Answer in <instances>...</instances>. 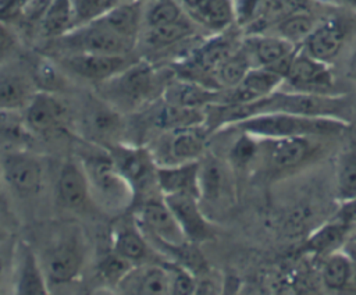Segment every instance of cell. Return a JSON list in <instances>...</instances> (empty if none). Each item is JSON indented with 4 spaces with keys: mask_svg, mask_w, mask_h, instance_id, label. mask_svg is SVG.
<instances>
[{
    "mask_svg": "<svg viewBox=\"0 0 356 295\" xmlns=\"http://www.w3.org/2000/svg\"><path fill=\"white\" fill-rule=\"evenodd\" d=\"M284 83L289 85V90L331 93L335 81L330 64L309 56L299 46L286 71Z\"/></svg>",
    "mask_w": 356,
    "mask_h": 295,
    "instance_id": "obj_12",
    "label": "cell"
},
{
    "mask_svg": "<svg viewBox=\"0 0 356 295\" xmlns=\"http://www.w3.org/2000/svg\"><path fill=\"white\" fill-rule=\"evenodd\" d=\"M39 32L47 39H57L75 28L71 0H51L38 24Z\"/></svg>",
    "mask_w": 356,
    "mask_h": 295,
    "instance_id": "obj_30",
    "label": "cell"
},
{
    "mask_svg": "<svg viewBox=\"0 0 356 295\" xmlns=\"http://www.w3.org/2000/svg\"><path fill=\"white\" fill-rule=\"evenodd\" d=\"M164 260L134 264L115 285V291L129 295H170V273Z\"/></svg>",
    "mask_w": 356,
    "mask_h": 295,
    "instance_id": "obj_17",
    "label": "cell"
},
{
    "mask_svg": "<svg viewBox=\"0 0 356 295\" xmlns=\"http://www.w3.org/2000/svg\"><path fill=\"white\" fill-rule=\"evenodd\" d=\"M79 161L86 174L93 202L113 213L124 212L134 205V189L118 171L106 148L86 152Z\"/></svg>",
    "mask_w": 356,
    "mask_h": 295,
    "instance_id": "obj_3",
    "label": "cell"
},
{
    "mask_svg": "<svg viewBox=\"0 0 356 295\" xmlns=\"http://www.w3.org/2000/svg\"><path fill=\"white\" fill-rule=\"evenodd\" d=\"M22 117L32 135H51L65 128L70 107L56 92L36 90L22 110Z\"/></svg>",
    "mask_w": 356,
    "mask_h": 295,
    "instance_id": "obj_10",
    "label": "cell"
},
{
    "mask_svg": "<svg viewBox=\"0 0 356 295\" xmlns=\"http://www.w3.org/2000/svg\"><path fill=\"white\" fill-rule=\"evenodd\" d=\"M36 90L31 75L18 70L0 71V109L22 111Z\"/></svg>",
    "mask_w": 356,
    "mask_h": 295,
    "instance_id": "obj_26",
    "label": "cell"
},
{
    "mask_svg": "<svg viewBox=\"0 0 356 295\" xmlns=\"http://www.w3.org/2000/svg\"><path fill=\"white\" fill-rule=\"evenodd\" d=\"M195 22L196 21L193 18L184 15L178 21L154 28H147L145 33V42L147 46L154 49H163L184 42L195 35Z\"/></svg>",
    "mask_w": 356,
    "mask_h": 295,
    "instance_id": "obj_31",
    "label": "cell"
},
{
    "mask_svg": "<svg viewBox=\"0 0 356 295\" xmlns=\"http://www.w3.org/2000/svg\"><path fill=\"white\" fill-rule=\"evenodd\" d=\"M0 168L4 185L15 195L31 198L38 195L44 182V166L42 160L26 149L3 150Z\"/></svg>",
    "mask_w": 356,
    "mask_h": 295,
    "instance_id": "obj_8",
    "label": "cell"
},
{
    "mask_svg": "<svg viewBox=\"0 0 356 295\" xmlns=\"http://www.w3.org/2000/svg\"><path fill=\"white\" fill-rule=\"evenodd\" d=\"M32 134L25 125L22 111L0 109V149H26Z\"/></svg>",
    "mask_w": 356,
    "mask_h": 295,
    "instance_id": "obj_34",
    "label": "cell"
},
{
    "mask_svg": "<svg viewBox=\"0 0 356 295\" xmlns=\"http://www.w3.org/2000/svg\"><path fill=\"white\" fill-rule=\"evenodd\" d=\"M110 248L132 264L163 260L157 259V252L140 230L135 216L121 220L114 225L111 230Z\"/></svg>",
    "mask_w": 356,
    "mask_h": 295,
    "instance_id": "obj_18",
    "label": "cell"
},
{
    "mask_svg": "<svg viewBox=\"0 0 356 295\" xmlns=\"http://www.w3.org/2000/svg\"><path fill=\"white\" fill-rule=\"evenodd\" d=\"M31 77L38 90L56 92L64 83L63 78L51 65V63H47L44 60H39L35 63L33 72Z\"/></svg>",
    "mask_w": 356,
    "mask_h": 295,
    "instance_id": "obj_42",
    "label": "cell"
},
{
    "mask_svg": "<svg viewBox=\"0 0 356 295\" xmlns=\"http://www.w3.org/2000/svg\"><path fill=\"white\" fill-rule=\"evenodd\" d=\"M85 132L97 143L107 148L120 142L124 128L121 111L100 96H93L85 106L82 117Z\"/></svg>",
    "mask_w": 356,
    "mask_h": 295,
    "instance_id": "obj_13",
    "label": "cell"
},
{
    "mask_svg": "<svg viewBox=\"0 0 356 295\" xmlns=\"http://www.w3.org/2000/svg\"><path fill=\"white\" fill-rule=\"evenodd\" d=\"M321 281L331 291L343 289L352 281V263L342 248L323 257Z\"/></svg>",
    "mask_w": 356,
    "mask_h": 295,
    "instance_id": "obj_35",
    "label": "cell"
},
{
    "mask_svg": "<svg viewBox=\"0 0 356 295\" xmlns=\"http://www.w3.org/2000/svg\"><path fill=\"white\" fill-rule=\"evenodd\" d=\"M63 54L67 53H100L129 54L135 43L121 38L110 29L100 18L78 25L65 35L53 39Z\"/></svg>",
    "mask_w": 356,
    "mask_h": 295,
    "instance_id": "obj_5",
    "label": "cell"
},
{
    "mask_svg": "<svg viewBox=\"0 0 356 295\" xmlns=\"http://www.w3.org/2000/svg\"><path fill=\"white\" fill-rule=\"evenodd\" d=\"M199 160L175 164H159L157 186L160 193L191 195L199 199Z\"/></svg>",
    "mask_w": 356,
    "mask_h": 295,
    "instance_id": "obj_21",
    "label": "cell"
},
{
    "mask_svg": "<svg viewBox=\"0 0 356 295\" xmlns=\"http://www.w3.org/2000/svg\"><path fill=\"white\" fill-rule=\"evenodd\" d=\"M163 198L189 242L202 244L214 238V227L197 198L191 195H163Z\"/></svg>",
    "mask_w": 356,
    "mask_h": 295,
    "instance_id": "obj_15",
    "label": "cell"
},
{
    "mask_svg": "<svg viewBox=\"0 0 356 295\" xmlns=\"http://www.w3.org/2000/svg\"><path fill=\"white\" fill-rule=\"evenodd\" d=\"M153 122L165 131L203 127L204 109H189L165 103L156 111Z\"/></svg>",
    "mask_w": 356,
    "mask_h": 295,
    "instance_id": "obj_33",
    "label": "cell"
},
{
    "mask_svg": "<svg viewBox=\"0 0 356 295\" xmlns=\"http://www.w3.org/2000/svg\"><path fill=\"white\" fill-rule=\"evenodd\" d=\"M314 136L259 138L257 161L267 174L280 175L307 163L318 153Z\"/></svg>",
    "mask_w": 356,
    "mask_h": 295,
    "instance_id": "obj_6",
    "label": "cell"
},
{
    "mask_svg": "<svg viewBox=\"0 0 356 295\" xmlns=\"http://www.w3.org/2000/svg\"><path fill=\"white\" fill-rule=\"evenodd\" d=\"M171 77H164L153 64L145 60L131 63L113 78L99 83V96L120 109H139L163 90Z\"/></svg>",
    "mask_w": 356,
    "mask_h": 295,
    "instance_id": "obj_1",
    "label": "cell"
},
{
    "mask_svg": "<svg viewBox=\"0 0 356 295\" xmlns=\"http://www.w3.org/2000/svg\"><path fill=\"white\" fill-rule=\"evenodd\" d=\"M14 292L18 295H47L50 287L40 257L26 242L21 241L13 250Z\"/></svg>",
    "mask_w": 356,
    "mask_h": 295,
    "instance_id": "obj_16",
    "label": "cell"
},
{
    "mask_svg": "<svg viewBox=\"0 0 356 295\" xmlns=\"http://www.w3.org/2000/svg\"><path fill=\"white\" fill-rule=\"evenodd\" d=\"M349 238H350V239H355V241H356V228H353V230L350 231V235H349Z\"/></svg>",
    "mask_w": 356,
    "mask_h": 295,
    "instance_id": "obj_50",
    "label": "cell"
},
{
    "mask_svg": "<svg viewBox=\"0 0 356 295\" xmlns=\"http://www.w3.org/2000/svg\"><path fill=\"white\" fill-rule=\"evenodd\" d=\"M342 249L348 253L350 263H352V281L356 284V241L348 238L343 244Z\"/></svg>",
    "mask_w": 356,
    "mask_h": 295,
    "instance_id": "obj_44",
    "label": "cell"
},
{
    "mask_svg": "<svg viewBox=\"0 0 356 295\" xmlns=\"http://www.w3.org/2000/svg\"><path fill=\"white\" fill-rule=\"evenodd\" d=\"M106 149L111 154L118 171L132 186L135 200L138 195L140 196L145 192H149L153 186H157L159 164L150 150L142 146L125 145L122 142L113 143Z\"/></svg>",
    "mask_w": 356,
    "mask_h": 295,
    "instance_id": "obj_9",
    "label": "cell"
},
{
    "mask_svg": "<svg viewBox=\"0 0 356 295\" xmlns=\"http://www.w3.org/2000/svg\"><path fill=\"white\" fill-rule=\"evenodd\" d=\"M17 46L15 33L10 29L6 21L0 19V60L13 53Z\"/></svg>",
    "mask_w": 356,
    "mask_h": 295,
    "instance_id": "obj_43",
    "label": "cell"
},
{
    "mask_svg": "<svg viewBox=\"0 0 356 295\" xmlns=\"http://www.w3.org/2000/svg\"><path fill=\"white\" fill-rule=\"evenodd\" d=\"M117 3L118 1L115 0H71L75 26L92 22L103 17Z\"/></svg>",
    "mask_w": 356,
    "mask_h": 295,
    "instance_id": "obj_40",
    "label": "cell"
},
{
    "mask_svg": "<svg viewBox=\"0 0 356 295\" xmlns=\"http://www.w3.org/2000/svg\"><path fill=\"white\" fill-rule=\"evenodd\" d=\"M229 178L225 164L213 154H203L199 160L200 202H221L228 192Z\"/></svg>",
    "mask_w": 356,
    "mask_h": 295,
    "instance_id": "obj_25",
    "label": "cell"
},
{
    "mask_svg": "<svg viewBox=\"0 0 356 295\" xmlns=\"http://www.w3.org/2000/svg\"><path fill=\"white\" fill-rule=\"evenodd\" d=\"M168 273H170V294L172 295H192L196 291L197 277L188 270L186 267L171 262L164 260Z\"/></svg>",
    "mask_w": 356,
    "mask_h": 295,
    "instance_id": "obj_41",
    "label": "cell"
},
{
    "mask_svg": "<svg viewBox=\"0 0 356 295\" xmlns=\"http://www.w3.org/2000/svg\"><path fill=\"white\" fill-rule=\"evenodd\" d=\"M327 1H331L337 6H341V7H345L348 10H352L356 13V0H327Z\"/></svg>",
    "mask_w": 356,
    "mask_h": 295,
    "instance_id": "obj_47",
    "label": "cell"
},
{
    "mask_svg": "<svg viewBox=\"0 0 356 295\" xmlns=\"http://www.w3.org/2000/svg\"><path fill=\"white\" fill-rule=\"evenodd\" d=\"M191 14L196 22L216 33L229 29L236 21L234 0H204Z\"/></svg>",
    "mask_w": 356,
    "mask_h": 295,
    "instance_id": "obj_28",
    "label": "cell"
},
{
    "mask_svg": "<svg viewBox=\"0 0 356 295\" xmlns=\"http://www.w3.org/2000/svg\"><path fill=\"white\" fill-rule=\"evenodd\" d=\"M221 97L222 89H213L179 77L171 78L161 95L165 103L189 109H204L209 104L220 103Z\"/></svg>",
    "mask_w": 356,
    "mask_h": 295,
    "instance_id": "obj_22",
    "label": "cell"
},
{
    "mask_svg": "<svg viewBox=\"0 0 356 295\" xmlns=\"http://www.w3.org/2000/svg\"><path fill=\"white\" fill-rule=\"evenodd\" d=\"M7 262H8V259L6 257L4 249H3V248H0V285H1L3 278H4V273H6V267H7Z\"/></svg>",
    "mask_w": 356,
    "mask_h": 295,
    "instance_id": "obj_48",
    "label": "cell"
},
{
    "mask_svg": "<svg viewBox=\"0 0 356 295\" xmlns=\"http://www.w3.org/2000/svg\"><path fill=\"white\" fill-rule=\"evenodd\" d=\"M4 181H3V175H1V168H0V213H4L7 210V202H6V196H4Z\"/></svg>",
    "mask_w": 356,
    "mask_h": 295,
    "instance_id": "obj_46",
    "label": "cell"
},
{
    "mask_svg": "<svg viewBox=\"0 0 356 295\" xmlns=\"http://www.w3.org/2000/svg\"><path fill=\"white\" fill-rule=\"evenodd\" d=\"M132 266V263H129L110 248V250L102 255L97 262V274L104 281V284L115 287Z\"/></svg>",
    "mask_w": 356,
    "mask_h": 295,
    "instance_id": "obj_38",
    "label": "cell"
},
{
    "mask_svg": "<svg viewBox=\"0 0 356 295\" xmlns=\"http://www.w3.org/2000/svg\"><path fill=\"white\" fill-rule=\"evenodd\" d=\"M335 195L341 205L356 199V141L348 143L338 156Z\"/></svg>",
    "mask_w": 356,
    "mask_h": 295,
    "instance_id": "obj_29",
    "label": "cell"
},
{
    "mask_svg": "<svg viewBox=\"0 0 356 295\" xmlns=\"http://www.w3.org/2000/svg\"><path fill=\"white\" fill-rule=\"evenodd\" d=\"M203 127L170 131L167 141V160L163 164H175L199 160L206 153V132Z\"/></svg>",
    "mask_w": 356,
    "mask_h": 295,
    "instance_id": "obj_23",
    "label": "cell"
},
{
    "mask_svg": "<svg viewBox=\"0 0 356 295\" xmlns=\"http://www.w3.org/2000/svg\"><path fill=\"white\" fill-rule=\"evenodd\" d=\"M128 56L129 54L67 53L61 54L58 61L68 72L99 85L113 78L135 61Z\"/></svg>",
    "mask_w": 356,
    "mask_h": 295,
    "instance_id": "obj_11",
    "label": "cell"
},
{
    "mask_svg": "<svg viewBox=\"0 0 356 295\" xmlns=\"http://www.w3.org/2000/svg\"><path fill=\"white\" fill-rule=\"evenodd\" d=\"M259 138L246 132H241L229 149V161L235 167H246L257 160Z\"/></svg>",
    "mask_w": 356,
    "mask_h": 295,
    "instance_id": "obj_39",
    "label": "cell"
},
{
    "mask_svg": "<svg viewBox=\"0 0 356 295\" xmlns=\"http://www.w3.org/2000/svg\"><path fill=\"white\" fill-rule=\"evenodd\" d=\"M135 218L154 250L159 246H178L188 242L163 195L145 199Z\"/></svg>",
    "mask_w": 356,
    "mask_h": 295,
    "instance_id": "obj_7",
    "label": "cell"
},
{
    "mask_svg": "<svg viewBox=\"0 0 356 295\" xmlns=\"http://www.w3.org/2000/svg\"><path fill=\"white\" fill-rule=\"evenodd\" d=\"M350 231V225L334 217L331 221L316 228L307 237L302 250L314 256L324 257L331 252L341 249L349 238Z\"/></svg>",
    "mask_w": 356,
    "mask_h": 295,
    "instance_id": "obj_27",
    "label": "cell"
},
{
    "mask_svg": "<svg viewBox=\"0 0 356 295\" xmlns=\"http://www.w3.org/2000/svg\"><path fill=\"white\" fill-rule=\"evenodd\" d=\"M181 4L191 13L193 10H196L204 0H179Z\"/></svg>",
    "mask_w": 356,
    "mask_h": 295,
    "instance_id": "obj_49",
    "label": "cell"
},
{
    "mask_svg": "<svg viewBox=\"0 0 356 295\" xmlns=\"http://www.w3.org/2000/svg\"><path fill=\"white\" fill-rule=\"evenodd\" d=\"M57 199L68 210H83L93 200L81 161L67 160L57 180Z\"/></svg>",
    "mask_w": 356,
    "mask_h": 295,
    "instance_id": "obj_20",
    "label": "cell"
},
{
    "mask_svg": "<svg viewBox=\"0 0 356 295\" xmlns=\"http://www.w3.org/2000/svg\"><path fill=\"white\" fill-rule=\"evenodd\" d=\"M143 17V0H127L113 6L100 19L121 38L136 43Z\"/></svg>",
    "mask_w": 356,
    "mask_h": 295,
    "instance_id": "obj_24",
    "label": "cell"
},
{
    "mask_svg": "<svg viewBox=\"0 0 356 295\" xmlns=\"http://www.w3.org/2000/svg\"><path fill=\"white\" fill-rule=\"evenodd\" d=\"M345 40V25L338 18H327L314 25L300 49L309 56L330 64L341 53Z\"/></svg>",
    "mask_w": 356,
    "mask_h": 295,
    "instance_id": "obj_19",
    "label": "cell"
},
{
    "mask_svg": "<svg viewBox=\"0 0 356 295\" xmlns=\"http://www.w3.org/2000/svg\"><path fill=\"white\" fill-rule=\"evenodd\" d=\"M346 74H348L349 79H352L353 82H356V49L353 50V53L350 54V57H349V60H348Z\"/></svg>",
    "mask_w": 356,
    "mask_h": 295,
    "instance_id": "obj_45",
    "label": "cell"
},
{
    "mask_svg": "<svg viewBox=\"0 0 356 295\" xmlns=\"http://www.w3.org/2000/svg\"><path fill=\"white\" fill-rule=\"evenodd\" d=\"M349 121L339 117H310L289 113H263L248 117L231 125L241 132L257 138L314 136L327 138L341 135L349 128ZM229 128V127H228Z\"/></svg>",
    "mask_w": 356,
    "mask_h": 295,
    "instance_id": "obj_2",
    "label": "cell"
},
{
    "mask_svg": "<svg viewBox=\"0 0 356 295\" xmlns=\"http://www.w3.org/2000/svg\"><path fill=\"white\" fill-rule=\"evenodd\" d=\"M184 15L186 14L177 0H153L145 10L143 22L147 28H154L178 21Z\"/></svg>",
    "mask_w": 356,
    "mask_h": 295,
    "instance_id": "obj_37",
    "label": "cell"
},
{
    "mask_svg": "<svg viewBox=\"0 0 356 295\" xmlns=\"http://www.w3.org/2000/svg\"><path fill=\"white\" fill-rule=\"evenodd\" d=\"M115 1H118V3H120V1H127V0H115ZM143 1H145V0H143Z\"/></svg>",
    "mask_w": 356,
    "mask_h": 295,
    "instance_id": "obj_51",
    "label": "cell"
},
{
    "mask_svg": "<svg viewBox=\"0 0 356 295\" xmlns=\"http://www.w3.org/2000/svg\"><path fill=\"white\" fill-rule=\"evenodd\" d=\"M316 24L317 21L310 10H305L286 15L285 18L278 21L271 29L274 31V35H278L282 39L296 46H300Z\"/></svg>",
    "mask_w": 356,
    "mask_h": 295,
    "instance_id": "obj_36",
    "label": "cell"
},
{
    "mask_svg": "<svg viewBox=\"0 0 356 295\" xmlns=\"http://www.w3.org/2000/svg\"><path fill=\"white\" fill-rule=\"evenodd\" d=\"M49 287L74 282L85 264L86 242L78 227L68 225L58 231L39 256Z\"/></svg>",
    "mask_w": 356,
    "mask_h": 295,
    "instance_id": "obj_4",
    "label": "cell"
},
{
    "mask_svg": "<svg viewBox=\"0 0 356 295\" xmlns=\"http://www.w3.org/2000/svg\"><path fill=\"white\" fill-rule=\"evenodd\" d=\"M353 228H356V225H355V227H353ZM353 228H352V230H353Z\"/></svg>",
    "mask_w": 356,
    "mask_h": 295,
    "instance_id": "obj_52",
    "label": "cell"
},
{
    "mask_svg": "<svg viewBox=\"0 0 356 295\" xmlns=\"http://www.w3.org/2000/svg\"><path fill=\"white\" fill-rule=\"evenodd\" d=\"M252 67V56L242 40L241 46L216 68L214 79L220 89H229L241 83Z\"/></svg>",
    "mask_w": 356,
    "mask_h": 295,
    "instance_id": "obj_32",
    "label": "cell"
},
{
    "mask_svg": "<svg viewBox=\"0 0 356 295\" xmlns=\"http://www.w3.org/2000/svg\"><path fill=\"white\" fill-rule=\"evenodd\" d=\"M243 43L248 47L254 65L274 70L284 78L295 53L299 49V46L282 39L281 36L266 32L246 35Z\"/></svg>",
    "mask_w": 356,
    "mask_h": 295,
    "instance_id": "obj_14",
    "label": "cell"
}]
</instances>
